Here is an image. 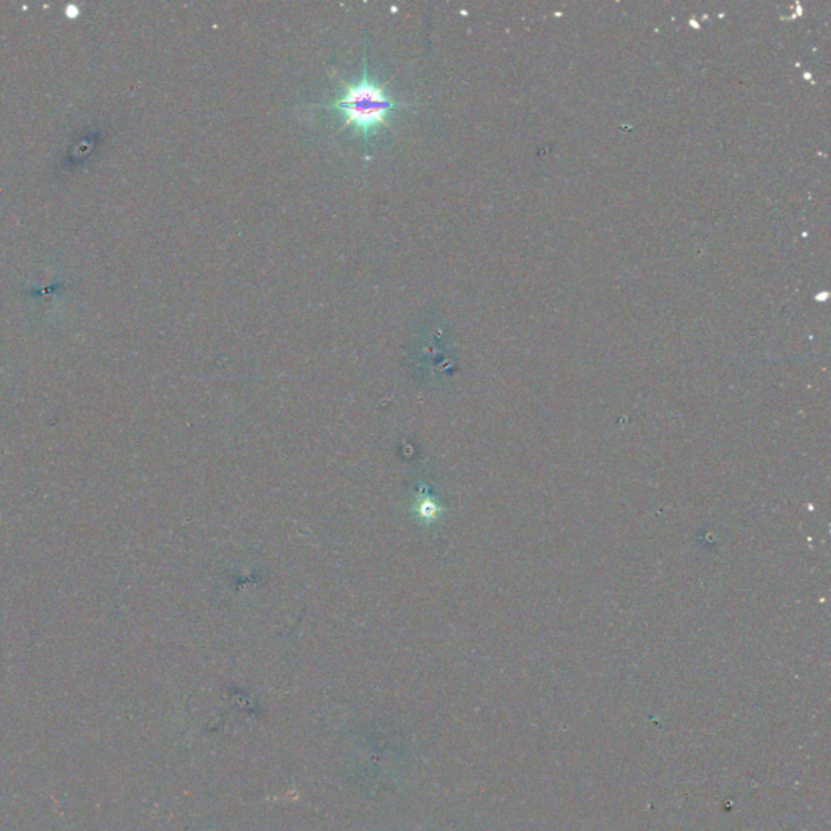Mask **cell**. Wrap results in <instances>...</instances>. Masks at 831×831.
<instances>
[{"mask_svg": "<svg viewBox=\"0 0 831 831\" xmlns=\"http://www.w3.org/2000/svg\"><path fill=\"white\" fill-rule=\"evenodd\" d=\"M367 49L369 41L364 46L362 54V76L358 80H344L338 76L341 88L338 94L324 104H317L316 108L336 111L341 116V127H351L354 132L359 133L364 140L366 147V158L369 159V145L375 133L380 129L390 130V114L399 109L409 108V103L398 101L387 92V84L375 80L369 74V62H367Z\"/></svg>", "mask_w": 831, "mask_h": 831, "instance_id": "1", "label": "cell"}]
</instances>
